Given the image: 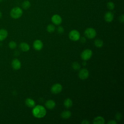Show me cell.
I'll use <instances>...</instances> for the list:
<instances>
[{"mask_svg": "<svg viewBox=\"0 0 124 124\" xmlns=\"http://www.w3.org/2000/svg\"><path fill=\"white\" fill-rule=\"evenodd\" d=\"M32 115L36 118H41L44 117L46 113V108L42 106L37 105L34 106L32 110Z\"/></svg>", "mask_w": 124, "mask_h": 124, "instance_id": "obj_1", "label": "cell"}, {"mask_svg": "<svg viewBox=\"0 0 124 124\" xmlns=\"http://www.w3.org/2000/svg\"><path fill=\"white\" fill-rule=\"evenodd\" d=\"M23 14V10L19 7H15L13 8L10 12V16L14 19H18L20 18Z\"/></svg>", "mask_w": 124, "mask_h": 124, "instance_id": "obj_2", "label": "cell"}, {"mask_svg": "<svg viewBox=\"0 0 124 124\" xmlns=\"http://www.w3.org/2000/svg\"><path fill=\"white\" fill-rule=\"evenodd\" d=\"M85 35L89 39L94 38L96 35V31L92 28H88L84 31Z\"/></svg>", "mask_w": 124, "mask_h": 124, "instance_id": "obj_3", "label": "cell"}, {"mask_svg": "<svg viewBox=\"0 0 124 124\" xmlns=\"http://www.w3.org/2000/svg\"><path fill=\"white\" fill-rule=\"evenodd\" d=\"M80 33L79 32L76 30H72L70 31L69 33V38L74 41H77L80 38Z\"/></svg>", "mask_w": 124, "mask_h": 124, "instance_id": "obj_4", "label": "cell"}, {"mask_svg": "<svg viewBox=\"0 0 124 124\" xmlns=\"http://www.w3.org/2000/svg\"><path fill=\"white\" fill-rule=\"evenodd\" d=\"M93 54L92 51L90 49H86L84 50L81 54V58L84 61H87L89 60Z\"/></svg>", "mask_w": 124, "mask_h": 124, "instance_id": "obj_5", "label": "cell"}, {"mask_svg": "<svg viewBox=\"0 0 124 124\" xmlns=\"http://www.w3.org/2000/svg\"><path fill=\"white\" fill-rule=\"evenodd\" d=\"M62 89V85L59 83H56L51 88V92L54 94H58L61 92Z\"/></svg>", "mask_w": 124, "mask_h": 124, "instance_id": "obj_6", "label": "cell"}, {"mask_svg": "<svg viewBox=\"0 0 124 124\" xmlns=\"http://www.w3.org/2000/svg\"><path fill=\"white\" fill-rule=\"evenodd\" d=\"M89 73L88 70L86 68H82L80 70L78 73V77L81 79H85L89 77Z\"/></svg>", "mask_w": 124, "mask_h": 124, "instance_id": "obj_7", "label": "cell"}, {"mask_svg": "<svg viewBox=\"0 0 124 124\" xmlns=\"http://www.w3.org/2000/svg\"><path fill=\"white\" fill-rule=\"evenodd\" d=\"M51 21L55 25H59L61 24L62 22V18L59 15H54L51 17Z\"/></svg>", "mask_w": 124, "mask_h": 124, "instance_id": "obj_8", "label": "cell"}, {"mask_svg": "<svg viewBox=\"0 0 124 124\" xmlns=\"http://www.w3.org/2000/svg\"><path fill=\"white\" fill-rule=\"evenodd\" d=\"M33 46L36 50L39 51L42 49L43 47V43L40 40H36L33 42Z\"/></svg>", "mask_w": 124, "mask_h": 124, "instance_id": "obj_9", "label": "cell"}, {"mask_svg": "<svg viewBox=\"0 0 124 124\" xmlns=\"http://www.w3.org/2000/svg\"><path fill=\"white\" fill-rule=\"evenodd\" d=\"M21 64L20 61L17 59H14L12 62V66L14 70H17L21 68Z\"/></svg>", "mask_w": 124, "mask_h": 124, "instance_id": "obj_10", "label": "cell"}, {"mask_svg": "<svg viewBox=\"0 0 124 124\" xmlns=\"http://www.w3.org/2000/svg\"><path fill=\"white\" fill-rule=\"evenodd\" d=\"M113 18L114 15L111 12L108 11L105 13L104 16V19L106 22H111L113 20Z\"/></svg>", "mask_w": 124, "mask_h": 124, "instance_id": "obj_11", "label": "cell"}, {"mask_svg": "<svg viewBox=\"0 0 124 124\" xmlns=\"http://www.w3.org/2000/svg\"><path fill=\"white\" fill-rule=\"evenodd\" d=\"M45 106L47 108L52 109L54 108L56 106V103L53 100H48L45 103Z\"/></svg>", "mask_w": 124, "mask_h": 124, "instance_id": "obj_12", "label": "cell"}, {"mask_svg": "<svg viewBox=\"0 0 124 124\" xmlns=\"http://www.w3.org/2000/svg\"><path fill=\"white\" fill-rule=\"evenodd\" d=\"M7 36L8 32L6 30L4 29H0V42L5 40Z\"/></svg>", "mask_w": 124, "mask_h": 124, "instance_id": "obj_13", "label": "cell"}, {"mask_svg": "<svg viewBox=\"0 0 124 124\" xmlns=\"http://www.w3.org/2000/svg\"><path fill=\"white\" fill-rule=\"evenodd\" d=\"M19 48L22 51L24 52H27L29 50L30 46L27 43L25 42H22L19 45Z\"/></svg>", "mask_w": 124, "mask_h": 124, "instance_id": "obj_14", "label": "cell"}, {"mask_svg": "<svg viewBox=\"0 0 124 124\" xmlns=\"http://www.w3.org/2000/svg\"><path fill=\"white\" fill-rule=\"evenodd\" d=\"M25 102L26 105L29 108H33L35 105V101L32 99H31L30 98H27L25 100Z\"/></svg>", "mask_w": 124, "mask_h": 124, "instance_id": "obj_15", "label": "cell"}, {"mask_svg": "<svg viewBox=\"0 0 124 124\" xmlns=\"http://www.w3.org/2000/svg\"><path fill=\"white\" fill-rule=\"evenodd\" d=\"M93 123L94 124H103L105 123V119L101 116H97L94 119Z\"/></svg>", "mask_w": 124, "mask_h": 124, "instance_id": "obj_16", "label": "cell"}, {"mask_svg": "<svg viewBox=\"0 0 124 124\" xmlns=\"http://www.w3.org/2000/svg\"><path fill=\"white\" fill-rule=\"evenodd\" d=\"M71 116V113L69 110H64L61 113V117L64 119H68Z\"/></svg>", "mask_w": 124, "mask_h": 124, "instance_id": "obj_17", "label": "cell"}, {"mask_svg": "<svg viewBox=\"0 0 124 124\" xmlns=\"http://www.w3.org/2000/svg\"><path fill=\"white\" fill-rule=\"evenodd\" d=\"M73 105V102L70 98L66 99L64 101V106L66 108H69L72 107Z\"/></svg>", "mask_w": 124, "mask_h": 124, "instance_id": "obj_18", "label": "cell"}, {"mask_svg": "<svg viewBox=\"0 0 124 124\" xmlns=\"http://www.w3.org/2000/svg\"><path fill=\"white\" fill-rule=\"evenodd\" d=\"M31 4L29 0H25L21 4V6L22 8L24 9V10H27L28 9L30 6H31Z\"/></svg>", "mask_w": 124, "mask_h": 124, "instance_id": "obj_19", "label": "cell"}, {"mask_svg": "<svg viewBox=\"0 0 124 124\" xmlns=\"http://www.w3.org/2000/svg\"><path fill=\"white\" fill-rule=\"evenodd\" d=\"M94 45L97 47H101L103 45V42L99 39H97L94 41Z\"/></svg>", "mask_w": 124, "mask_h": 124, "instance_id": "obj_20", "label": "cell"}, {"mask_svg": "<svg viewBox=\"0 0 124 124\" xmlns=\"http://www.w3.org/2000/svg\"><path fill=\"white\" fill-rule=\"evenodd\" d=\"M55 30V27L53 24H49L46 27V30L48 32H53Z\"/></svg>", "mask_w": 124, "mask_h": 124, "instance_id": "obj_21", "label": "cell"}, {"mask_svg": "<svg viewBox=\"0 0 124 124\" xmlns=\"http://www.w3.org/2000/svg\"><path fill=\"white\" fill-rule=\"evenodd\" d=\"M107 8L110 10H112L114 9V7H115V4L114 3L112 2V1H109L107 3Z\"/></svg>", "mask_w": 124, "mask_h": 124, "instance_id": "obj_22", "label": "cell"}, {"mask_svg": "<svg viewBox=\"0 0 124 124\" xmlns=\"http://www.w3.org/2000/svg\"><path fill=\"white\" fill-rule=\"evenodd\" d=\"M72 68L75 70H78L80 68V65L77 62H74L72 63Z\"/></svg>", "mask_w": 124, "mask_h": 124, "instance_id": "obj_23", "label": "cell"}, {"mask_svg": "<svg viewBox=\"0 0 124 124\" xmlns=\"http://www.w3.org/2000/svg\"><path fill=\"white\" fill-rule=\"evenodd\" d=\"M8 46H9V47L11 49H14L17 46V44L16 43V42L14 41H12L11 42H10L9 43V44H8Z\"/></svg>", "mask_w": 124, "mask_h": 124, "instance_id": "obj_24", "label": "cell"}, {"mask_svg": "<svg viewBox=\"0 0 124 124\" xmlns=\"http://www.w3.org/2000/svg\"><path fill=\"white\" fill-rule=\"evenodd\" d=\"M57 31L60 33H62L64 32V29L62 26H59L57 28Z\"/></svg>", "mask_w": 124, "mask_h": 124, "instance_id": "obj_25", "label": "cell"}, {"mask_svg": "<svg viewBox=\"0 0 124 124\" xmlns=\"http://www.w3.org/2000/svg\"><path fill=\"white\" fill-rule=\"evenodd\" d=\"M121 117H122V115H121V114L120 113H117L116 114V118L117 120H120L121 119Z\"/></svg>", "mask_w": 124, "mask_h": 124, "instance_id": "obj_26", "label": "cell"}, {"mask_svg": "<svg viewBox=\"0 0 124 124\" xmlns=\"http://www.w3.org/2000/svg\"><path fill=\"white\" fill-rule=\"evenodd\" d=\"M79 40H80V41L82 43H85V42H86V38L84 37H80V38H79Z\"/></svg>", "mask_w": 124, "mask_h": 124, "instance_id": "obj_27", "label": "cell"}, {"mask_svg": "<svg viewBox=\"0 0 124 124\" xmlns=\"http://www.w3.org/2000/svg\"><path fill=\"white\" fill-rule=\"evenodd\" d=\"M119 19H120V21L123 23L124 22V15H122L120 17H119Z\"/></svg>", "mask_w": 124, "mask_h": 124, "instance_id": "obj_28", "label": "cell"}, {"mask_svg": "<svg viewBox=\"0 0 124 124\" xmlns=\"http://www.w3.org/2000/svg\"><path fill=\"white\" fill-rule=\"evenodd\" d=\"M108 124H116L117 122L114 120H110V121L108 122Z\"/></svg>", "mask_w": 124, "mask_h": 124, "instance_id": "obj_29", "label": "cell"}, {"mask_svg": "<svg viewBox=\"0 0 124 124\" xmlns=\"http://www.w3.org/2000/svg\"><path fill=\"white\" fill-rule=\"evenodd\" d=\"M81 123H82V124H88L90 123V122H89V121H88L87 120H84L81 122Z\"/></svg>", "mask_w": 124, "mask_h": 124, "instance_id": "obj_30", "label": "cell"}, {"mask_svg": "<svg viewBox=\"0 0 124 124\" xmlns=\"http://www.w3.org/2000/svg\"><path fill=\"white\" fill-rule=\"evenodd\" d=\"M1 17H2V13H1V12L0 11V19L1 18Z\"/></svg>", "mask_w": 124, "mask_h": 124, "instance_id": "obj_31", "label": "cell"}, {"mask_svg": "<svg viewBox=\"0 0 124 124\" xmlns=\"http://www.w3.org/2000/svg\"><path fill=\"white\" fill-rule=\"evenodd\" d=\"M83 64L84 65H86V63L85 62H83Z\"/></svg>", "mask_w": 124, "mask_h": 124, "instance_id": "obj_32", "label": "cell"}, {"mask_svg": "<svg viewBox=\"0 0 124 124\" xmlns=\"http://www.w3.org/2000/svg\"><path fill=\"white\" fill-rule=\"evenodd\" d=\"M2 0H0V2H1Z\"/></svg>", "mask_w": 124, "mask_h": 124, "instance_id": "obj_33", "label": "cell"}]
</instances>
